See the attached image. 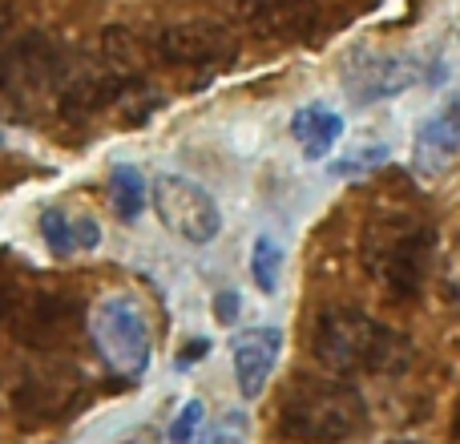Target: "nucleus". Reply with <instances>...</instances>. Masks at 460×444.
Here are the masks:
<instances>
[{
    "label": "nucleus",
    "instance_id": "f257e3e1",
    "mask_svg": "<svg viewBox=\"0 0 460 444\" xmlns=\"http://www.w3.org/2000/svg\"><path fill=\"white\" fill-rule=\"evenodd\" d=\"M311 351L332 376H380L400 372L412 360V348L400 332L356 307H327L315 319Z\"/></svg>",
    "mask_w": 460,
    "mask_h": 444
},
{
    "label": "nucleus",
    "instance_id": "f03ea898",
    "mask_svg": "<svg viewBox=\"0 0 460 444\" xmlns=\"http://www.w3.org/2000/svg\"><path fill=\"white\" fill-rule=\"evenodd\" d=\"M275 424L291 444H343L367 429V404L348 380L303 376L287 388Z\"/></svg>",
    "mask_w": 460,
    "mask_h": 444
},
{
    "label": "nucleus",
    "instance_id": "7ed1b4c3",
    "mask_svg": "<svg viewBox=\"0 0 460 444\" xmlns=\"http://www.w3.org/2000/svg\"><path fill=\"white\" fill-rule=\"evenodd\" d=\"M432 254V226L412 210L380 207L364 226V267L376 283L408 299L424 287Z\"/></svg>",
    "mask_w": 460,
    "mask_h": 444
},
{
    "label": "nucleus",
    "instance_id": "20e7f679",
    "mask_svg": "<svg viewBox=\"0 0 460 444\" xmlns=\"http://www.w3.org/2000/svg\"><path fill=\"white\" fill-rule=\"evenodd\" d=\"M0 327L24 348H61L81 327V303L45 287H0Z\"/></svg>",
    "mask_w": 460,
    "mask_h": 444
},
{
    "label": "nucleus",
    "instance_id": "39448f33",
    "mask_svg": "<svg viewBox=\"0 0 460 444\" xmlns=\"http://www.w3.org/2000/svg\"><path fill=\"white\" fill-rule=\"evenodd\" d=\"M89 335H93L97 356L118 376L137 380L150 368V327H146L142 307L129 295H110L97 303L93 319H89Z\"/></svg>",
    "mask_w": 460,
    "mask_h": 444
},
{
    "label": "nucleus",
    "instance_id": "423d86ee",
    "mask_svg": "<svg viewBox=\"0 0 460 444\" xmlns=\"http://www.w3.org/2000/svg\"><path fill=\"white\" fill-rule=\"evenodd\" d=\"M65 69H69L65 49L49 40L45 32H29L0 53V93L13 102H37V97L53 93L57 85H69Z\"/></svg>",
    "mask_w": 460,
    "mask_h": 444
},
{
    "label": "nucleus",
    "instance_id": "0eeeda50",
    "mask_svg": "<svg viewBox=\"0 0 460 444\" xmlns=\"http://www.w3.org/2000/svg\"><path fill=\"white\" fill-rule=\"evenodd\" d=\"M154 215L162 218V226L170 235H178L182 243H210L223 230V215H218V202L210 199V191H202L199 182L182 174H158L154 178Z\"/></svg>",
    "mask_w": 460,
    "mask_h": 444
},
{
    "label": "nucleus",
    "instance_id": "6e6552de",
    "mask_svg": "<svg viewBox=\"0 0 460 444\" xmlns=\"http://www.w3.org/2000/svg\"><path fill=\"white\" fill-rule=\"evenodd\" d=\"M162 65H178V69H215L230 65L238 53L234 32L215 21H178L154 37Z\"/></svg>",
    "mask_w": 460,
    "mask_h": 444
},
{
    "label": "nucleus",
    "instance_id": "1a4fd4ad",
    "mask_svg": "<svg viewBox=\"0 0 460 444\" xmlns=\"http://www.w3.org/2000/svg\"><path fill=\"white\" fill-rule=\"evenodd\" d=\"M279 351H283V332L279 327H251L234 340L230 360H234V380L243 400H259L270 384V372L279 364Z\"/></svg>",
    "mask_w": 460,
    "mask_h": 444
},
{
    "label": "nucleus",
    "instance_id": "9d476101",
    "mask_svg": "<svg viewBox=\"0 0 460 444\" xmlns=\"http://www.w3.org/2000/svg\"><path fill=\"white\" fill-rule=\"evenodd\" d=\"M246 21L254 37L291 45V40H311L323 29V8L319 0H259Z\"/></svg>",
    "mask_w": 460,
    "mask_h": 444
},
{
    "label": "nucleus",
    "instance_id": "9b49d317",
    "mask_svg": "<svg viewBox=\"0 0 460 444\" xmlns=\"http://www.w3.org/2000/svg\"><path fill=\"white\" fill-rule=\"evenodd\" d=\"M142 85L137 77H126L118 69H93V73H81V77H69V85L61 89V118L69 121H85L93 113L110 110L113 102H121L126 93Z\"/></svg>",
    "mask_w": 460,
    "mask_h": 444
},
{
    "label": "nucleus",
    "instance_id": "f8f14e48",
    "mask_svg": "<svg viewBox=\"0 0 460 444\" xmlns=\"http://www.w3.org/2000/svg\"><path fill=\"white\" fill-rule=\"evenodd\" d=\"M416 77H420L416 61H408V57H380V61H364L359 69H351L343 77V89L356 102H380V97L404 93Z\"/></svg>",
    "mask_w": 460,
    "mask_h": 444
},
{
    "label": "nucleus",
    "instance_id": "ddd939ff",
    "mask_svg": "<svg viewBox=\"0 0 460 444\" xmlns=\"http://www.w3.org/2000/svg\"><path fill=\"white\" fill-rule=\"evenodd\" d=\"M460 154V93L453 102H445V110L437 118H429L416 134V166L424 174H437L445 170Z\"/></svg>",
    "mask_w": 460,
    "mask_h": 444
},
{
    "label": "nucleus",
    "instance_id": "4468645a",
    "mask_svg": "<svg viewBox=\"0 0 460 444\" xmlns=\"http://www.w3.org/2000/svg\"><path fill=\"white\" fill-rule=\"evenodd\" d=\"M40 235H45L49 251H53L57 259H69V254L93 251V246L102 243V222L89 215H77V210L53 207L40 215Z\"/></svg>",
    "mask_w": 460,
    "mask_h": 444
},
{
    "label": "nucleus",
    "instance_id": "2eb2a0df",
    "mask_svg": "<svg viewBox=\"0 0 460 444\" xmlns=\"http://www.w3.org/2000/svg\"><path fill=\"white\" fill-rule=\"evenodd\" d=\"M291 134H295V142H299L303 158L319 162V158H327L332 146L343 138V118L335 110H327V105H303L291 121Z\"/></svg>",
    "mask_w": 460,
    "mask_h": 444
},
{
    "label": "nucleus",
    "instance_id": "dca6fc26",
    "mask_svg": "<svg viewBox=\"0 0 460 444\" xmlns=\"http://www.w3.org/2000/svg\"><path fill=\"white\" fill-rule=\"evenodd\" d=\"M102 57L110 69L126 73V77H137L142 81V73L150 69V61H158V49H154V40H142L134 29H105L102 37Z\"/></svg>",
    "mask_w": 460,
    "mask_h": 444
},
{
    "label": "nucleus",
    "instance_id": "f3484780",
    "mask_svg": "<svg viewBox=\"0 0 460 444\" xmlns=\"http://www.w3.org/2000/svg\"><path fill=\"white\" fill-rule=\"evenodd\" d=\"M65 400H73V392L57 380H29L16 396V408H21V421H53V416L65 413Z\"/></svg>",
    "mask_w": 460,
    "mask_h": 444
},
{
    "label": "nucleus",
    "instance_id": "a211bd4d",
    "mask_svg": "<svg viewBox=\"0 0 460 444\" xmlns=\"http://www.w3.org/2000/svg\"><path fill=\"white\" fill-rule=\"evenodd\" d=\"M110 191H113V210H118L121 218H137L146 207V182L142 174H137L134 166H118L110 178Z\"/></svg>",
    "mask_w": 460,
    "mask_h": 444
},
{
    "label": "nucleus",
    "instance_id": "6ab92c4d",
    "mask_svg": "<svg viewBox=\"0 0 460 444\" xmlns=\"http://www.w3.org/2000/svg\"><path fill=\"white\" fill-rule=\"evenodd\" d=\"M251 271H254V283H259V291H267V295H275V291H279V271H283V246H279L270 235H259V238H254Z\"/></svg>",
    "mask_w": 460,
    "mask_h": 444
},
{
    "label": "nucleus",
    "instance_id": "aec40b11",
    "mask_svg": "<svg viewBox=\"0 0 460 444\" xmlns=\"http://www.w3.org/2000/svg\"><path fill=\"white\" fill-rule=\"evenodd\" d=\"M202 429H207V408L202 400H186V408L170 424V444H202Z\"/></svg>",
    "mask_w": 460,
    "mask_h": 444
},
{
    "label": "nucleus",
    "instance_id": "412c9836",
    "mask_svg": "<svg viewBox=\"0 0 460 444\" xmlns=\"http://www.w3.org/2000/svg\"><path fill=\"white\" fill-rule=\"evenodd\" d=\"M388 158V146H380V142H367V146H356V150L348 154V158H340V162H332V174L335 178H356V174H364V170H372V166H380V162Z\"/></svg>",
    "mask_w": 460,
    "mask_h": 444
},
{
    "label": "nucleus",
    "instance_id": "4be33fe9",
    "mask_svg": "<svg viewBox=\"0 0 460 444\" xmlns=\"http://www.w3.org/2000/svg\"><path fill=\"white\" fill-rule=\"evenodd\" d=\"M215 319H218V324H234V319H238V295L234 291H223L215 299Z\"/></svg>",
    "mask_w": 460,
    "mask_h": 444
},
{
    "label": "nucleus",
    "instance_id": "5701e85b",
    "mask_svg": "<svg viewBox=\"0 0 460 444\" xmlns=\"http://www.w3.org/2000/svg\"><path fill=\"white\" fill-rule=\"evenodd\" d=\"M202 351H207V343H194V348H190V351H186V348H182V351H178V368H182V372H186V368H190V364H194V360H199V356H202Z\"/></svg>",
    "mask_w": 460,
    "mask_h": 444
},
{
    "label": "nucleus",
    "instance_id": "b1692460",
    "mask_svg": "<svg viewBox=\"0 0 460 444\" xmlns=\"http://www.w3.org/2000/svg\"><path fill=\"white\" fill-rule=\"evenodd\" d=\"M0 150H4V129H0Z\"/></svg>",
    "mask_w": 460,
    "mask_h": 444
}]
</instances>
